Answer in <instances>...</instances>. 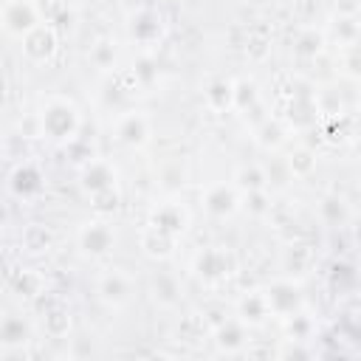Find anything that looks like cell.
<instances>
[{
	"mask_svg": "<svg viewBox=\"0 0 361 361\" xmlns=\"http://www.w3.org/2000/svg\"><path fill=\"white\" fill-rule=\"evenodd\" d=\"M39 127L54 141H71L79 130V110L68 99H48L39 113Z\"/></svg>",
	"mask_w": 361,
	"mask_h": 361,
	"instance_id": "1",
	"label": "cell"
},
{
	"mask_svg": "<svg viewBox=\"0 0 361 361\" xmlns=\"http://www.w3.org/2000/svg\"><path fill=\"white\" fill-rule=\"evenodd\" d=\"M42 23V17H39V8H37V3H28V0H8L6 6H3V28H6V34H11V37H17V39H23L31 28H37Z\"/></svg>",
	"mask_w": 361,
	"mask_h": 361,
	"instance_id": "2",
	"label": "cell"
},
{
	"mask_svg": "<svg viewBox=\"0 0 361 361\" xmlns=\"http://www.w3.org/2000/svg\"><path fill=\"white\" fill-rule=\"evenodd\" d=\"M237 268V259L231 251L226 248H206L197 254L195 259V274L206 282H220V279H228Z\"/></svg>",
	"mask_w": 361,
	"mask_h": 361,
	"instance_id": "3",
	"label": "cell"
},
{
	"mask_svg": "<svg viewBox=\"0 0 361 361\" xmlns=\"http://www.w3.org/2000/svg\"><path fill=\"white\" fill-rule=\"evenodd\" d=\"M96 290H99V299L110 307H124L130 299H133V276L121 268H110L99 276L96 282Z\"/></svg>",
	"mask_w": 361,
	"mask_h": 361,
	"instance_id": "4",
	"label": "cell"
},
{
	"mask_svg": "<svg viewBox=\"0 0 361 361\" xmlns=\"http://www.w3.org/2000/svg\"><path fill=\"white\" fill-rule=\"evenodd\" d=\"M82 189L93 197H102V195H116V169L107 164V161H90L85 169H82Z\"/></svg>",
	"mask_w": 361,
	"mask_h": 361,
	"instance_id": "5",
	"label": "cell"
},
{
	"mask_svg": "<svg viewBox=\"0 0 361 361\" xmlns=\"http://www.w3.org/2000/svg\"><path fill=\"white\" fill-rule=\"evenodd\" d=\"M116 243V234L107 223L102 220H93L87 226L79 228V248L87 254V257H104Z\"/></svg>",
	"mask_w": 361,
	"mask_h": 361,
	"instance_id": "6",
	"label": "cell"
},
{
	"mask_svg": "<svg viewBox=\"0 0 361 361\" xmlns=\"http://www.w3.org/2000/svg\"><path fill=\"white\" fill-rule=\"evenodd\" d=\"M203 206L212 217H231L237 209H240V195L234 186H226V183H212L206 186L203 192Z\"/></svg>",
	"mask_w": 361,
	"mask_h": 361,
	"instance_id": "7",
	"label": "cell"
},
{
	"mask_svg": "<svg viewBox=\"0 0 361 361\" xmlns=\"http://www.w3.org/2000/svg\"><path fill=\"white\" fill-rule=\"evenodd\" d=\"M116 138L124 147L141 149L149 141V121H147V116L144 113H124V116H118V121H116Z\"/></svg>",
	"mask_w": 361,
	"mask_h": 361,
	"instance_id": "8",
	"label": "cell"
},
{
	"mask_svg": "<svg viewBox=\"0 0 361 361\" xmlns=\"http://www.w3.org/2000/svg\"><path fill=\"white\" fill-rule=\"evenodd\" d=\"M54 51H56V34H54V28L51 25H37V28H31L25 37H23V54L31 59V62H45V59H51L54 56Z\"/></svg>",
	"mask_w": 361,
	"mask_h": 361,
	"instance_id": "9",
	"label": "cell"
},
{
	"mask_svg": "<svg viewBox=\"0 0 361 361\" xmlns=\"http://www.w3.org/2000/svg\"><path fill=\"white\" fill-rule=\"evenodd\" d=\"M149 223H152L155 228L172 234V237H180V234L186 231V226H189V212H186L180 203H161V206L152 209Z\"/></svg>",
	"mask_w": 361,
	"mask_h": 361,
	"instance_id": "10",
	"label": "cell"
},
{
	"mask_svg": "<svg viewBox=\"0 0 361 361\" xmlns=\"http://www.w3.org/2000/svg\"><path fill=\"white\" fill-rule=\"evenodd\" d=\"M265 296H268L271 313H274V316H285V319H290V316L299 310V305H302V296H299V290H296L290 282H276V285H271V288L265 290Z\"/></svg>",
	"mask_w": 361,
	"mask_h": 361,
	"instance_id": "11",
	"label": "cell"
},
{
	"mask_svg": "<svg viewBox=\"0 0 361 361\" xmlns=\"http://www.w3.org/2000/svg\"><path fill=\"white\" fill-rule=\"evenodd\" d=\"M175 240L178 237L155 228L152 223H147L144 231H141V248H144L147 257H155V259H166L172 254V248H175Z\"/></svg>",
	"mask_w": 361,
	"mask_h": 361,
	"instance_id": "12",
	"label": "cell"
},
{
	"mask_svg": "<svg viewBox=\"0 0 361 361\" xmlns=\"http://www.w3.org/2000/svg\"><path fill=\"white\" fill-rule=\"evenodd\" d=\"M237 310H240V322H243V324H262L268 316H274V313H271V305H268V296L259 293V290L245 293V296L240 299Z\"/></svg>",
	"mask_w": 361,
	"mask_h": 361,
	"instance_id": "13",
	"label": "cell"
},
{
	"mask_svg": "<svg viewBox=\"0 0 361 361\" xmlns=\"http://www.w3.org/2000/svg\"><path fill=\"white\" fill-rule=\"evenodd\" d=\"M161 17L158 14H152V11H138V14H133V20H130V34H133V39L135 42H141V45H149V42H155L158 37H161Z\"/></svg>",
	"mask_w": 361,
	"mask_h": 361,
	"instance_id": "14",
	"label": "cell"
},
{
	"mask_svg": "<svg viewBox=\"0 0 361 361\" xmlns=\"http://www.w3.org/2000/svg\"><path fill=\"white\" fill-rule=\"evenodd\" d=\"M214 341L223 353H240L243 344H245V330H243V322H226L217 327L214 333Z\"/></svg>",
	"mask_w": 361,
	"mask_h": 361,
	"instance_id": "15",
	"label": "cell"
},
{
	"mask_svg": "<svg viewBox=\"0 0 361 361\" xmlns=\"http://www.w3.org/2000/svg\"><path fill=\"white\" fill-rule=\"evenodd\" d=\"M319 214H322L324 223H330V226H341V223L350 220V206L344 203V197H338V195H327V197H322V203H319Z\"/></svg>",
	"mask_w": 361,
	"mask_h": 361,
	"instance_id": "16",
	"label": "cell"
},
{
	"mask_svg": "<svg viewBox=\"0 0 361 361\" xmlns=\"http://www.w3.org/2000/svg\"><path fill=\"white\" fill-rule=\"evenodd\" d=\"M0 338H3V347H17V344H25L28 341V324L20 319V316H6L3 324H0Z\"/></svg>",
	"mask_w": 361,
	"mask_h": 361,
	"instance_id": "17",
	"label": "cell"
},
{
	"mask_svg": "<svg viewBox=\"0 0 361 361\" xmlns=\"http://www.w3.org/2000/svg\"><path fill=\"white\" fill-rule=\"evenodd\" d=\"M39 172L34 169V166H20L17 172H14V178H11V189L17 192V195H23V197H31L34 192H39Z\"/></svg>",
	"mask_w": 361,
	"mask_h": 361,
	"instance_id": "18",
	"label": "cell"
},
{
	"mask_svg": "<svg viewBox=\"0 0 361 361\" xmlns=\"http://www.w3.org/2000/svg\"><path fill=\"white\" fill-rule=\"evenodd\" d=\"M206 102H209V107H214V110H223L226 104H234V85H228V82H214V85L206 90Z\"/></svg>",
	"mask_w": 361,
	"mask_h": 361,
	"instance_id": "19",
	"label": "cell"
},
{
	"mask_svg": "<svg viewBox=\"0 0 361 361\" xmlns=\"http://www.w3.org/2000/svg\"><path fill=\"white\" fill-rule=\"evenodd\" d=\"M90 59H93V65H96L99 71H110V68H116V48H113L107 39H102V42L93 45Z\"/></svg>",
	"mask_w": 361,
	"mask_h": 361,
	"instance_id": "20",
	"label": "cell"
},
{
	"mask_svg": "<svg viewBox=\"0 0 361 361\" xmlns=\"http://www.w3.org/2000/svg\"><path fill=\"white\" fill-rule=\"evenodd\" d=\"M288 166H290V172H293V175L305 178V175H310V172H313L316 158H313V152H310V149H293V152H290V158H288Z\"/></svg>",
	"mask_w": 361,
	"mask_h": 361,
	"instance_id": "21",
	"label": "cell"
},
{
	"mask_svg": "<svg viewBox=\"0 0 361 361\" xmlns=\"http://www.w3.org/2000/svg\"><path fill=\"white\" fill-rule=\"evenodd\" d=\"M265 180H268V178H265L257 166L237 172V186H240L243 192H248V195H251V192H262V189H265Z\"/></svg>",
	"mask_w": 361,
	"mask_h": 361,
	"instance_id": "22",
	"label": "cell"
},
{
	"mask_svg": "<svg viewBox=\"0 0 361 361\" xmlns=\"http://www.w3.org/2000/svg\"><path fill=\"white\" fill-rule=\"evenodd\" d=\"M178 285H175V279L172 276H155V299L161 302V305H172L175 299H178Z\"/></svg>",
	"mask_w": 361,
	"mask_h": 361,
	"instance_id": "23",
	"label": "cell"
},
{
	"mask_svg": "<svg viewBox=\"0 0 361 361\" xmlns=\"http://www.w3.org/2000/svg\"><path fill=\"white\" fill-rule=\"evenodd\" d=\"M341 68H344L347 76L361 79V48H358V45H350V48L344 51V56H341Z\"/></svg>",
	"mask_w": 361,
	"mask_h": 361,
	"instance_id": "24",
	"label": "cell"
},
{
	"mask_svg": "<svg viewBox=\"0 0 361 361\" xmlns=\"http://www.w3.org/2000/svg\"><path fill=\"white\" fill-rule=\"evenodd\" d=\"M37 8H39V17H42L45 23H54L56 17L68 14L65 0H39V3H37Z\"/></svg>",
	"mask_w": 361,
	"mask_h": 361,
	"instance_id": "25",
	"label": "cell"
},
{
	"mask_svg": "<svg viewBox=\"0 0 361 361\" xmlns=\"http://www.w3.org/2000/svg\"><path fill=\"white\" fill-rule=\"evenodd\" d=\"M45 327H48V333H51V336H62V333H68L71 319H68V313L54 310V313H48V316H45Z\"/></svg>",
	"mask_w": 361,
	"mask_h": 361,
	"instance_id": "26",
	"label": "cell"
},
{
	"mask_svg": "<svg viewBox=\"0 0 361 361\" xmlns=\"http://www.w3.org/2000/svg\"><path fill=\"white\" fill-rule=\"evenodd\" d=\"M296 51H299L302 56L319 54V51H322V34H316V31H305L302 39H299V45H296Z\"/></svg>",
	"mask_w": 361,
	"mask_h": 361,
	"instance_id": "27",
	"label": "cell"
}]
</instances>
